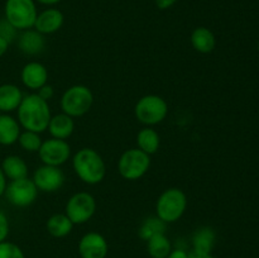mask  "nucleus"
Instances as JSON below:
<instances>
[{
  "instance_id": "obj_1",
  "label": "nucleus",
  "mask_w": 259,
  "mask_h": 258,
  "mask_svg": "<svg viewBox=\"0 0 259 258\" xmlns=\"http://www.w3.org/2000/svg\"><path fill=\"white\" fill-rule=\"evenodd\" d=\"M51 116L52 113L50 104L37 93L24 95L19 108L17 109V120L22 129L39 134L47 131Z\"/></svg>"
},
{
  "instance_id": "obj_2",
  "label": "nucleus",
  "mask_w": 259,
  "mask_h": 258,
  "mask_svg": "<svg viewBox=\"0 0 259 258\" xmlns=\"http://www.w3.org/2000/svg\"><path fill=\"white\" fill-rule=\"evenodd\" d=\"M72 168L76 176L88 185H98L105 179L106 164L101 154L94 148H81L73 154Z\"/></svg>"
},
{
  "instance_id": "obj_3",
  "label": "nucleus",
  "mask_w": 259,
  "mask_h": 258,
  "mask_svg": "<svg viewBox=\"0 0 259 258\" xmlns=\"http://www.w3.org/2000/svg\"><path fill=\"white\" fill-rule=\"evenodd\" d=\"M187 207V196L179 187L166 189L156 202V215L166 224L176 223L184 217Z\"/></svg>"
},
{
  "instance_id": "obj_4",
  "label": "nucleus",
  "mask_w": 259,
  "mask_h": 258,
  "mask_svg": "<svg viewBox=\"0 0 259 258\" xmlns=\"http://www.w3.org/2000/svg\"><path fill=\"white\" fill-rule=\"evenodd\" d=\"M136 119L144 126H154L168 115V104L162 96L148 94L139 99L134 106Z\"/></svg>"
},
{
  "instance_id": "obj_5",
  "label": "nucleus",
  "mask_w": 259,
  "mask_h": 258,
  "mask_svg": "<svg viewBox=\"0 0 259 258\" xmlns=\"http://www.w3.org/2000/svg\"><path fill=\"white\" fill-rule=\"evenodd\" d=\"M94 104V94L86 85H72L66 89L60 100L62 113L80 118L90 111Z\"/></svg>"
},
{
  "instance_id": "obj_6",
  "label": "nucleus",
  "mask_w": 259,
  "mask_h": 258,
  "mask_svg": "<svg viewBox=\"0 0 259 258\" xmlns=\"http://www.w3.org/2000/svg\"><path fill=\"white\" fill-rule=\"evenodd\" d=\"M38 10L35 0H7L4 5V18L18 30L34 27Z\"/></svg>"
},
{
  "instance_id": "obj_7",
  "label": "nucleus",
  "mask_w": 259,
  "mask_h": 258,
  "mask_svg": "<svg viewBox=\"0 0 259 258\" xmlns=\"http://www.w3.org/2000/svg\"><path fill=\"white\" fill-rule=\"evenodd\" d=\"M151 168V156L139 148L126 149L118 161V172L124 180L137 181Z\"/></svg>"
},
{
  "instance_id": "obj_8",
  "label": "nucleus",
  "mask_w": 259,
  "mask_h": 258,
  "mask_svg": "<svg viewBox=\"0 0 259 258\" xmlns=\"http://www.w3.org/2000/svg\"><path fill=\"white\" fill-rule=\"evenodd\" d=\"M96 200L90 192L80 191L73 194L67 200L65 206V214L70 218L73 225H81L88 223L95 215Z\"/></svg>"
},
{
  "instance_id": "obj_9",
  "label": "nucleus",
  "mask_w": 259,
  "mask_h": 258,
  "mask_svg": "<svg viewBox=\"0 0 259 258\" xmlns=\"http://www.w3.org/2000/svg\"><path fill=\"white\" fill-rule=\"evenodd\" d=\"M38 192L39 191L33 180L29 177H24V179L10 181L7 185L4 196L13 206L27 207L34 204L38 197Z\"/></svg>"
},
{
  "instance_id": "obj_10",
  "label": "nucleus",
  "mask_w": 259,
  "mask_h": 258,
  "mask_svg": "<svg viewBox=\"0 0 259 258\" xmlns=\"http://www.w3.org/2000/svg\"><path fill=\"white\" fill-rule=\"evenodd\" d=\"M38 156L43 164L61 167L71 158V146L65 139L51 137L42 142Z\"/></svg>"
},
{
  "instance_id": "obj_11",
  "label": "nucleus",
  "mask_w": 259,
  "mask_h": 258,
  "mask_svg": "<svg viewBox=\"0 0 259 258\" xmlns=\"http://www.w3.org/2000/svg\"><path fill=\"white\" fill-rule=\"evenodd\" d=\"M33 182L37 186L38 191L42 192H56L65 184V174L60 167L43 164L37 167L33 174Z\"/></svg>"
},
{
  "instance_id": "obj_12",
  "label": "nucleus",
  "mask_w": 259,
  "mask_h": 258,
  "mask_svg": "<svg viewBox=\"0 0 259 258\" xmlns=\"http://www.w3.org/2000/svg\"><path fill=\"white\" fill-rule=\"evenodd\" d=\"M81 258H106L109 253L108 240L98 232H89L81 237L77 245Z\"/></svg>"
},
{
  "instance_id": "obj_13",
  "label": "nucleus",
  "mask_w": 259,
  "mask_h": 258,
  "mask_svg": "<svg viewBox=\"0 0 259 258\" xmlns=\"http://www.w3.org/2000/svg\"><path fill=\"white\" fill-rule=\"evenodd\" d=\"M20 80L28 90L37 93L48 82L47 67L38 61H30L23 66L20 71Z\"/></svg>"
},
{
  "instance_id": "obj_14",
  "label": "nucleus",
  "mask_w": 259,
  "mask_h": 258,
  "mask_svg": "<svg viewBox=\"0 0 259 258\" xmlns=\"http://www.w3.org/2000/svg\"><path fill=\"white\" fill-rule=\"evenodd\" d=\"M65 23V15L57 8L48 7L47 9L38 13L37 19L34 23V29L40 34L47 35L58 32Z\"/></svg>"
},
{
  "instance_id": "obj_15",
  "label": "nucleus",
  "mask_w": 259,
  "mask_h": 258,
  "mask_svg": "<svg viewBox=\"0 0 259 258\" xmlns=\"http://www.w3.org/2000/svg\"><path fill=\"white\" fill-rule=\"evenodd\" d=\"M18 48L25 56H38L45 51L46 38L34 28L22 30L17 37Z\"/></svg>"
},
{
  "instance_id": "obj_16",
  "label": "nucleus",
  "mask_w": 259,
  "mask_h": 258,
  "mask_svg": "<svg viewBox=\"0 0 259 258\" xmlns=\"http://www.w3.org/2000/svg\"><path fill=\"white\" fill-rule=\"evenodd\" d=\"M23 98L24 95L19 86L14 83H3L0 85V111L3 114L17 111Z\"/></svg>"
},
{
  "instance_id": "obj_17",
  "label": "nucleus",
  "mask_w": 259,
  "mask_h": 258,
  "mask_svg": "<svg viewBox=\"0 0 259 258\" xmlns=\"http://www.w3.org/2000/svg\"><path fill=\"white\" fill-rule=\"evenodd\" d=\"M217 242V233L211 227H201L195 230L191 238V252L200 254H211Z\"/></svg>"
},
{
  "instance_id": "obj_18",
  "label": "nucleus",
  "mask_w": 259,
  "mask_h": 258,
  "mask_svg": "<svg viewBox=\"0 0 259 258\" xmlns=\"http://www.w3.org/2000/svg\"><path fill=\"white\" fill-rule=\"evenodd\" d=\"M47 131L50 132L52 138L65 139L66 141L72 136L73 131H75V120H73L72 116L65 113L55 114V115L51 116Z\"/></svg>"
},
{
  "instance_id": "obj_19",
  "label": "nucleus",
  "mask_w": 259,
  "mask_h": 258,
  "mask_svg": "<svg viewBox=\"0 0 259 258\" xmlns=\"http://www.w3.org/2000/svg\"><path fill=\"white\" fill-rule=\"evenodd\" d=\"M190 42H191L192 48L196 52L207 55L215 50L217 46V38L215 34L206 27H197L192 30L190 35Z\"/></svg>"
},
{
  "instance_id": "obj_20",
  "label": "nucleus",
  "mask_w": 259,
  "mask_h": 258,
  "mask_svg": "<svg viewBox=\"0 0 259 258\" xmlns=\"http://www.w3.org/2000/svg\"><path fill=\"white\" fill-rule=\"evenodd\" d=\"M22 126L17 119L10 114L0 115V144L2 146H13L18 142Z\"/></svg>"
},
{
  "instance_id": "obj_21",
  "label": "nucleus",
  "mask_w": 259,
  "mask_h": 258,
  "mask_svg": "<svg viewBox=\"0 0 259 258\" xmlns=\"http://www.w3.org/2000/svg\"><path fill=\"white\" fill-rule=\"evenodd\" d=\"M0 167H2L7 180H10V181L28 177V171H29L27 162L17 154H9L5 157Z\"/></svg>"
},
{
  "instance_id": "obj_22",
  "label": "nucleus",
  "mask_w": 259,
  "mask_h": 258,
  "mask_svg": "<svg viewBox=\"0 0 259 258\" xmlns=\"http://www.w3.org/2000/svg\"><path fill=\"white\" fill-rule=\"evenodd\" d=\"M161 146V136L153 126H144L137 134V148L143 151L144 153L152 154L157 153Z\"/></svg>"
},
{
  "instance_id": "obj_23",
  "label": "nucleus",
  "mask_w": 259,
  "mask_h": 258,
  "mask_svg": "<svg viewBox=\"0 0 259 258\" xmlns=\"http://www.w3.org/2000/svg\"><path fill=\"white\" fill-rule=\"evenodd\" d=\"M46 228L53 238H65L72 232L73 223L65 212H57L48 218Z\"/></svg>"
},
{
  "instance_id": "obj_24",
  "label": "nucleus",
  "mask_w": 259,
  "mask_h": 258,
  "mask_svg": "<svg viewBox=\"0 0 259 258\" xmlns=\"http://www.w3.org/2000/svg\"><path fill=\"white\" fill-rule=\"evenodd\" d=\"M172 248V243L166 233L156 234L147 240V252L151 258H167Z\"/></svg>"
},
{
  "instance_id": "obj_25",
  "label": "nucleus",
  "mask_w": 259,
  "mask_h": 258,
  "mask_svg": "<svg viewBox=\"0 0 259 258\" xmlns=\"http://www.w3.org/2000/svg\"><path fill=\"white\" fill-rule=\"evenodd\" d=\"M166 223L163 220L159 219L158 217H149L144 220L141 224L138 230V235L141 239L148 240L156 234H161V233H166Z\"/></svg>"
},
{
  "instance_id": "obj_26",
  "label": "nucleus",
  "mask_w": 259,
  "mask_h": 258,
  "mask_svg": "<svg viewBox=\"0 0 259 258\" xmlns=\"http://www.w3.org/2000/svg\"><path fill=\"white\" fill-rule=\"evenodd\" d=\"M42 142L40 134L32 131H22L19 138H18L20 148L24 149L25 152H29V153H34V152L38 153L40 146H42Z\"/></svg>"
},
{
  "instance_id": "obj_27",
  "label": "nucleus",
  "mask_w": 259,
  "mask_h": 258,
  "mask_svg": "<svg viewBox=\"0 0 259 258\" xmlns=\"http://www.w3.org/2000/svg\"><path fill=\"white\" fill-rule=\"evenodd\" d=\"M0 258H25V255L19 245L4 240L0 243Z\"/></svg>"
},
{
  "instance_id": "obj_28",
  "label": "nucleus",
  "mask_w": 259,
  "mask_h": 258,
  "mask_svg": "<svg viewBox=\"0 0 259 258\" xmlns=\"http://www.w3.org/2000/svg\"><path fill=\"white\" fill-rule=\"evenodd\" d=\"M0 37L4 38L5 40H8L9 43L17 40L18 37V30L8 22L5 18L0 19Z\"/></svg>"
},
{
  "instance_id": "obj_29",
  "label": "nucleus",
  "mask_w": 259,
  "mask_h": 258,
  "mask_svg": "<svg viewBox=\"0 0 259 258\" xmlns=\"http://www.w3.org/2000/svg\"><path fill=\"white\" fill-rule=\"evenodd\" d=\"M10 232V224L9 219H8L7 214L3 210H0V243L7 240L8 235Z\"/></svg>"
},
{
  "instance_id": "obj_30",
  "label": "nucleus",
  "mask_w": 259,
  "mask_h": 258,
  "mask_svg": "<svg viewBox=\"0 0 259 258\" xmlns=\"http://www.w3.org/2000/svg\"><path fill=\"white\" fill-rule=\"evenodd\" d=\"M37 94L43 99V100L50 101L51 99L55 96V89H53V86H51L50 83H46L45 86H42V88L37 91Z\"/></svg>"
},
{
  "instance_id": "obj_31",
  "label": "nucleus",
  "mask_w": 259,
  "mask_h": 258,
  "mask_svg": "<svg viewBox=\"0 0 259 258\" xmlns=\"http://www.w3.org/2000/svg\"><path fill=\"white\" fill-rule=\"evenodd\" d=\"M190 252L186 249V248L176 247L172 248V250L169 252V254L167 255V258H189Z\"/></svg>"
},
{
  "instance_id": "obj_32",
  "label": "nucleus",
  "mask_w": 259,
  "mask_h": 258,
  "mask_svg": "<svg viewBox=\"0 0 259 258\" xmlns=\"http://www.w3.org/2000/svg\"><path fill=\"white\" fill-rule=\"evenodd\" d=\"M179 0H154L156 3V7L161 10H167L171 7H174Z\"/></svg>"
},
{
  "instance_id": "obj_33",
  "label": "nucleus",
  "mask_w": 259,
  "mask_h": 258,
  "mask_svg": "<svg viewBox=\"0 0 259 258\" xmlns=\"http://www.w3.org/2000/svg\"><path fill=\"white\" fill-rule=\"evenodd\" d=\"M7 185H8V180H7V177H5L4 172H3L2 167H0V197L4 196Z\"/></svg>"
},
{
  "instance_id": "obj_34",
  "label": "nucleus",
  "mask_w": 259,
  "mask_h": 258,
  "mask_svg": "<svg viewBox=\"0 0 259 258\" xmlns=\"http://www.w3.org/2000/svg\"><path fill=\"white\" fill-rule=\"evenodd\" d=\"M9 45L10 43L8 42V40H5L4 38L0 37V58L8 52V50H9Z\"/></svg>"
},
{
  "instance_id": "obj_35",
  "label": "nucleus",
  "mask_w": 259,
  "mask_h": 258,
  "mask_svg": "<svg viewBox=\"0 0 259 258\" xmlns=\"http://www.w3.org/2000/svg\"><path fill=\"white\" fill-rule=\"evenodd\" d=\"M62 0H35V3H39V4L46 5V7H55L56 4L61 3Z\"/></svg>"
},
{
  "instance_id": "obj_36",
  "label": "nucleus",
  "mask_w": 259,
  "mask_h": 258,
  "mask_svg": "<svg viewBox=\"0 0 259 258\" xmlns=\"http://www.w3.org/2000/svg\"><path fill=\"white\" fill-rule=\"evenodd\" d=\"M189 258H215L212 254H200V253L190 252Z\"/></svg>"
},
{
  "instance_id": "obj_37",
  "label": "nucleus",
  "mask_w": 259,
  "mask_h": 258,
  "mask_svg": "<svg viewBox=\"0 0 259 258\" xmlns=\"http://www.w3.org/2000/svg\"><path fill=\"white\" fill-rule=\"evenodd\" d=\"M258 52H259V42H258Z\"/></svg>"
},
{
  "instance_id": "obj_38",
  "label": "nucleus",
  "mask_w": 259,
  "mask_h": 258,
  "mask_svg": "<svg viewBox=\"0 0 259 258\" xmlns=\"http://www.w3.org/2000/svg\"><path fill=\"white\" fill-rule=\"evenodd\" d=\"M2 114H3V113H2V111H0V115H2Z\"/></svg>"
}]
</instances>
